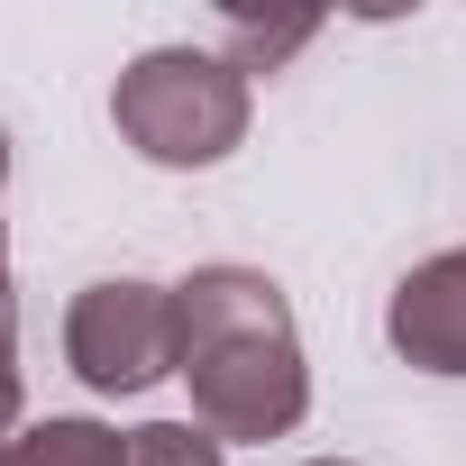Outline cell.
Listing matches in <instances>:
<instances>
[{
    "label": "cell",
    "mask_w": 466,
    "mask_h": 466,
    "mask_svg": "<svg viewBox=\"0 0 466 466\" xmlns=\"http://www.w3.org/2000/svg\"><path fill=\"white\" fill-rule=\"evenodd\" d=\"M183 311V384L192 420L228 439H293L311 420V357L293 329V302L257 266H192L174 284Z\"/></svg>",
    "instance_id": "obj_1"
},
{
    "label": "cell",
    "mask_w": 466,
    "mask_h": 466,
    "mask_svg": "<svg viewBox=\"0 0 466 466\" xmlns=\"http://www.w3.org/2000/svg\"><path fill=\"white\" fill-rule=\"evenodd\" d=\"M110 128L147 165L201 174L248 147V74H228L219 46H147L110 83Z\"/></svg>",
    "instance_id": "obj_2"
},
{
    "label": "cell",
    "mask_w": 466,
    "mask_h": 466,
    "mask_svg": "<svg viewBox=\"0 0 466 466\" xmlns=\"http://www.w3.org/2000/svg\"><path fill=\"white\" fill-rule=\"evenodd\" d=\"M65 366L92 384V393H147L165 375H183V311H174V284H147V275H101L74 293L65 311Z\"/></svg>",
    "instance_id": "obj_3"
},
{
    "label": "cell",
    "mask_w": 466,
    "mask_h": 466,
    "mask_svg": "<svg viewBox=\"0 0 466 466\" xmlns=\"http://www.w3.org/2000/svg\"><path fill=\"white\" fill-rule=\"evenodd\" d=\"M384 339H393V357L420 366V375H466V248H439V257H420V266L393 284Z\"/></svg>",
    "instance_id": "obj_4"
},
{
    "label": "cell",
    "mask_w": 466,
    "mask_h": 466,
    "mask_svg": "<svg viewBox=\"0 0 466 466\" xmlns=\"http://www.w3.org/2000/svg\"><path fill=\"white\" fill-rule=\"evenodd\" d=\"M0 466H128V430L83 420V411H65V420H28L19 439H0Z\"/></svg>",
    "instance_id": "obj_5"
},
{
    "label": "cell",
    "mask_w": 466,
    "mask_h": 466,
    "mask_svg": "<svg viewBox=\"0 0 466 466\" xmlns=\"http://www.w3.org/2000/svg\"><path fill=\"white\" fill-rule=\"evenodd\" d=\"M311 37H320V10H284V19H266V10H228V19H219V65L257 83V74H284Z\"/></svg>",
    "instance_id": "obj_6"
},
{
    "label": "cell",
    "mask_w": 466,
    "mask_h": 466,
    "mask_svg": "<svg viewBox=\"0 0 466 466\" xmlns=\"http://www.w3.org/2000/svg\"><path fill=\"white\" fill-rule=\"evenodd\" d=\"M128 466H228V448L201 420H147L128 430Z\"/></svg>",
    "instance_id": "obj_7"
},
{
    "label": "cell",
    "mask_w": 466,
    "mask_h": 466,
    "mask_svg": "<svg viewBox=\"0 0 466 466\" xmlns=\"http://www.w3.org/2000/svg\"><path fill=\"white\" fill-rule=\"evenodd\" d=\"M19 402H28V375H19V284H10V238H0V439H19Z\"/></svg>",
    "instance_id": "obj_8"
},
{
    "label": "cell",
    "mask_w": 466,
    "mask_h": 466,
    "mask_svg": "<svg viewBox=\"0 0 466 466\" xmlns=\"http://www.w3.org/2000/svg\"><path fill=\"white\" fill-rule=\"evenodd\" d=\"M0 192H10V128H0Z\"/></svg>",
    "instance_id": "obj_9"
},
{
    "label": "cell",
    "mask_w": 466,
    "mask_h": 466,
    "mask_svg": "<svg viewBox=\"0 0 466 466\" xmlns=\"http://www.w3.org/2000/svg\"><path fill=\"white\" fill-rule=\"evenodd\" d=\"M302 466H357V457H302Z\"/></svg>",
    "instance_id": "obj_10"
}]
</instances>
